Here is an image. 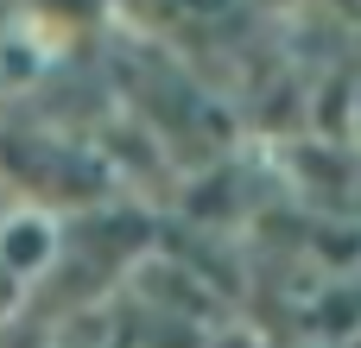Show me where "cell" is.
Masks as SVG:
<instances>
[]
</instances>
